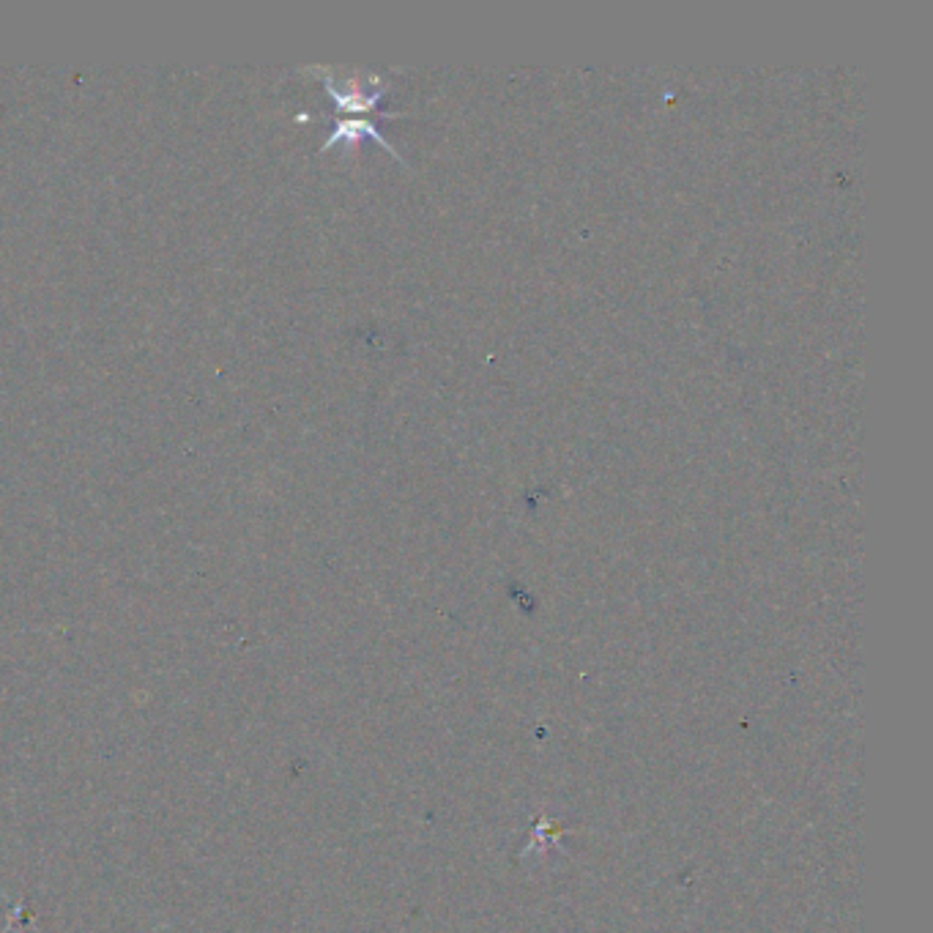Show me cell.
I'll list each match as a JSON object with an SVG mask.
<instances>
[{"label":"cell","instance_id":"6da1fadb","mask_svg":"<svg viewBox=\"0 0 933 933\" xmlns=\"http://www.w3.org/2000/svg\"><path fill=\"white\" fill-rule=\"evenodd\" d=\"M362 137H373V140H378V143H381V146H384L386 151L394 156V159H400V162H403V156L397 154V148H394L392 143H389V140L378 132V126H375L373 121H364V118H345V121H337V124H334V132L329 135V140L323 143L321 151L332 148L334 143H340V140H343V143H356V140H362Z\"/></svg>","mask_w":933,"mask_h":933}]
</instances>
